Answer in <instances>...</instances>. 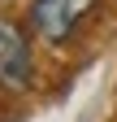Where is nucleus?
Wrapping results in <instances>:
<instances>
[{"label":"nucleus","mask_w":117,"mask_h":122,"mask_svg":"<svg viewBox=\"0 0 117 122\" xmlns=\"http://www.w3.org/2000/svg\"><path fill=\"white\" fill-rule=\"evenodd\" d=\"M35 83V57L22 22L0 18V87L4 92H26Z\"/></svg>","instance_id":"f03ea898"},{"label":"nucleus","mask_w":117,"mask_h":122,"mask_svg":"<svg viewBox=\"0 0 117 122\" xmlns=\"http://www.w3.org/2000/svg\"><path fill=\"white\" fill-rule=\"evenodd\" d=\"M100 5L104 0H31V26L48 44H65Z\"/></svg>","instance_id":"f257e3e1"}]
</instances>
